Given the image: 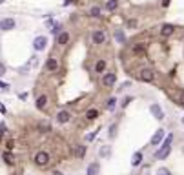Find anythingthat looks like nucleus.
Segmentation results:
<instances>
[{
	"instance_id": "36",
	"label": "nucleus",
	"mask_w": 184,
	"mask_h": 175,
	"mask_svg": "<svg viewBox=\"0 0 184 175\" xmlns=\"http://www.w3.org/2000/svg\"><path fill=\"white\" fill-rule=\"evenodd\" d=\"M0 113H6V106L4 104H0Z\"/></svg>"
},
{
	"instance_id": "19",
	"label": "nucleus",
	"mask_w": 184,
	"mask_h": 175,
	"mask_svg": "<svg viewBox=\"0 0 184 175\" xmlns=\"http://www.w3.org/2000/svg\"><path fill=\"white\" fill-rule=\"evenodd\" d=\"M115 39H117L119 44H124V42H126V35H124L122 29H117V31H115Z\"/></svg>"
},
{
	"instance_id": "38",
	"label": "nucleus",
	"mask_w": 184,
	"mask_h": 175,
	"mask_svg": "<svg viewBox=\"0 0 184 175\" xmlns=\"http://www.w3.org/2000/svg\"><path fill=\"white\" fill-rule=\"evenodd\" d=\"M71 2H73V0H64V6H69Z\"/></svg>"
},
{
	"instance_id": "39",
	"label": "nucleus",
	"mask_w": 184,
	"mask_h": 175,
	"mask_svg": "<svg viewBox=\"0 0 184 175\" xmlns=\"http://www.w3.org/2000/svg\"><path fill=\"white\" fill-rule=\"evenodd\" d=\"M53 175H62L60 172H53Z\"/></svg>"
},
{
	"instance_id": "15",
	"label": "nucleus",
	"mask_w": 184,
	"mask_h": 175,
	"mask_svg": "<svg viewBox=\"0 0 184 175\" xmlns=\"http://www.w3.org/2000/svg\"><path fill=\"white\" fill-rule=\"evenodd\" d=\"M35 106H37V110H44V108L47 106V95H40V97L37 98Z\"/></svg>"
},
{
	"instance_id": "31",
	"label": "nucleus",
	"mask_w": 184,
	"mask_h": 175,
	"mask_svg": "<svg viewBox=\"0 0 184 175\" xmlns=\"http://www.w3.org/2000/svg\"><path fill=\"white\" fill-rule=\"evenodd\" d=\"M0 90H2V91H9V84H6V82L0 80Z\"/></svg>"
},
{
	"instance_id": "7",
	"label": "nucleus",
	"mask_w": 184,
	"mask_h": 175,
	"mask_svg": "<svg viewBox=\"0 0 184 175\" xmlns=\"http://www.w3.org/2000/svg\"><path fill=\"white\" fill-rule=\"evenodd\" d=\"M149 111H151V115L155 117L157 120H162V119H164V111L161 110V106H159V104H151V106H149Z\"/></svg>"
},
{
	"instance_id": "3",
	"label": "nucleus",
	"mask_w": 184,
	"mask_h": 175,
	"mask_svg": "<svg viewBox=\"0 0 184 175\" xmlns=\"http://www.w3.org/2000/svg\"><path fill=\"white\" fill-rule=\"evenodd\" d=\"M46 48H47V39L46 37H37L33 40V49L35 51H44Z\"/></svg>"
},
{
	"instance_id": "35",
	"label": "nucleus",
	"mask_w": 184,
	"mask_h": 175,
	"mask_svg": "<svg viewBox=\"0 0 184 175\" xmlns=\"http://www.w3.org/2000/svg\"><path fill=\"white\" fill-rule=\"evenodd\" d=\"M170 2H171V0H162V6H164V7H168V6H170Z\"/></svg>"
},
{
	"instance_id": "22",
	"label": "nucleus",
	"mask_w": 184,
	"mask_h": 175,
	"mask_svg": "<svg viewBox=\"0 0 184 175\" xmlns=\"http://www.w3.org/2000/svg\"><path fill=\"white\" fill-rule=\"evenodd\" d=\"M2 159H4V162H6V164H9V166H11V164H15V159H13V155H11L9 152H6V153L2 155Z\"/></svg>"
},
{
	"instance_id": "9",
	"label": "nucleus",
	"mask_w": 184,
	"mask_h": 175,
	"mask_svg": "<svg viewBox=\"0 0 184 175\" xmlns=\"http://www.w3.org/2000/svg\"><path fill=\"white\" fill-rule=\"evenodd\" d=\"M100 173V164L99 162H91L86 170V175H99Z\"/></svg>"
},
{
	"instance_id": "26",
	"label": "nucleus",
	"mask_w": 184,
	"mask_h": 175,
	"mask_svg": "<svg viewBox=\"0 0 184 175\" xmlns=\"http://www.w3.org/2000/svg\"><path fill=\"white\" fill-rule=\"evenodd\" d=\"M89 15H91V17H100V7H99V6H93V7L89 9Z\"/></svg>"
},
{
	"instance_id": "23",
	"label": "nucleus",
	"mask_w": 184,
	"mask_h": 175,
	"mask_svg": "<svg viewBox=\"0 0 184 175\" xmlns=\"http://www.w3.org/2000/svg\"><path fill=\"white\" fill-rule=\"evenodd\" d=\"M104 69H106V60H99L95 64V71L97 73H104Z\"/></svg>"
},
{
	"instance_id": "30",
	"label": "nucleus",
	"mask_w": 184,
	"mask_h": 175,
	"mask_svg": "<svg viewBox=\"0 0 184 175\" xmlns=\"http://www.w3.org/2000/svg\"><path fill=\"white\" fill-rule=\"evenodd\" d=\"M95 137H97V131H91V133H88V135H86V142H91Z\"/></svg>"
},
{
	"instance_id": "32",
	"label": "nucleus",
	"mask_w": 184,
	"mask_h": 175,
	"mask_svg": "<svg viewBox=\"0 0 184 175\" xmlns=\"http://www.w3.org/2000/svg\"><path fill=\"white\" fill-rule=\"evenodd\" d=\"M131 100H133V98H131V97H126V98H124V100H122V102H121V106H122V108H126V106H128V104H129Z\"/></svg>"
},
{
	"instance_id": "5",
	"label": "nucleus",
	"mask_w": 184,
	"mask_h": 175,
	"mask_svg": "<svg viewBox=\"0 0 184 175\" xmlns=\"http://www.w3.org/2000/svg\"><path fill=\"white\" fill-rule=\"evenodd\" d=\"M15 26H17V22L13 19L0 20V31H11V29H15Z\"/></svg>"
},
{
	"instance_id": "34",
	"label": "nucleus",
	"mask_w": 184,
	"mask_h": 175,
	"mask_svg": "<svg viewBox=\"0 0 184 175\" xmlns=\"http://www.w3.org/2000/svg\"><path fill=\"white\" fill-rule=\"evenodd\" d=\"M6 146H7V150H11V148H13V140H11V139H9V140H7V142H6Z\"/></svg>"
},
{
	"instance_id": "21",
	"label": "nucleus",
	"mask_w": 184,
	"mask_h": 175,
	"mask_svg": "<svg viewBox=\"0 0 184 175\" xmlns=\"http://www.w3.org/2000/svg\"><path fill=\"white\" fill-rule=\"evenodd\" d=\"M117 7H119V2H117V0H108V2H106V9H108V11H115Z\"/></svg>"
},
{
	"instance_id": "10",
	"label": "nucleus",
	"mask_w": 184,
	"mask_h": 175,
	"mask_svg": "<svg viewBox=\"0 0 184 175\" xmlns=\"http://www.w3.org/2000/svg\"><path fill=\"white\" fill-rule=\"evenodd\" d=\"M69 42V33L67 31H60L59 35H57V44L59 46H66Z\"/></svg>"
},
{
	"instance_id": "42",
	"label": "nucleus",
	"mask_w": 184,
	"mask_h": 175,
	"mask_svg": "<svg viewBox=\"0 0 184 175\" xmlns=\"http://www.w3.org/2000/svg\"><path fill=\"white\" fill-rule=\"evenodd\" d=\"M182 122H184V117H182Z\"/></svg>"
},
{
	"instance_id": "18",
	"label": "nucleus",
	"mask_w": 184,
	"mask_h": 175,
	"mask_svg": "<svg viewBox=\"0 0 184 175\" xmlns=\"http://www.w3.org/2000/svg\"><path fill=\"white\" fill-rule=\"evenodd\" d=\"M86 119H88V120H95V119H99V110H95V108L88 110V111H86Z\"/></svg>"
},
{
	"instance_id": "4",
	"label": "nucleus",
	"mask_w": 184,
	"mask_h": 175,
	"mask_svg": "<svg viewBox=\"0 0 184 175\" xmlns=\"http://www.w3.org/2000/svg\"><path fill=\"white\" fill-rule=\"evenodd\" d=\"M47 162H49V153L47 152H39L35 155V164L37 166H46Z\"/></svg>"
},
{
	"instance_id": "24",
	"label": "nucleus",
	"mask_w": 184,
	"mask_h": 175,
	"mask_svg": "<svg viewBox=\"0 0 184 175\" xmlns=\"http://www.w3.org/2000/svg\"><path fill=\"white\" fill-rule=\"evenodd\" d=\"M106 106H108V110H109V111H113V110H115V106H117V98L109 97V98H108V102H106Z\"/></svg>"
},
{
	"instance_id": "29",
	"label": "nucleus",
	"mask_w": 184,
	"mask_h": 175,
	"mask_svg": "<svg viewBox=\"0 0 184 175\" xmlns=\"http://www.w3.org/2000/svg\"><path fill=\"white\" fill-rule=\"evenodd\" d=\"M157 175H171V173H170L168 168H159V170H157Z\"/></svg>"
},
{
	"instance_id": "37",
	"label": "nucleus",
	"mask_w": 184,
	"mask_h": 175,
	"mask_svg": "<svg viewBox=\"0 0 184 175\" xmlns=\"http://www.w3.org/2000/svg\"><path fill=\"white\" fill-rule=\"evenodd\" d=\"M26 97H27V93H18V98H22V100H24Z\"/></svg>"
},
{
	"instance_id": "17",
	"label": "nucleus",
	"mask_w": 184,
	"mask_h": 175,
	"mask_svg": "<svg viewBox=\"0 0 184 175\" xmlns=\"http://www.w3.org/2000/svg\"><path fill=\"white\" fill-rule=\"evenodd\" d=\"M117 128H119V124H117V122H113V124H111V126L108 128V137H109L111 140H113V139L117 137Z\"/></svg>"
},
{
	"instance_id": "1",
	"label": "nucleus",
	"mask_w": 184,
	"mask_h": 175,
	"mask_svg": "<svg viewBox=\"0 0 184 175\" xmlns=\"http://www.w3.org/2000/svg\"><path fill=\"white\" fill-rule=\"evenodd\" d=\"M171 140H173V135H168L166 139H164L162 148L155 153V157H157V159H166V157L170 155V152H171Z\"/></svg>"
},
{
	"instance_id": "28",
	"label": "nucleus",
	"mask_w": 184,
	"mask_h": 175,
	"mask_svg": "<svg viewBox=\"0 0 184 175\" xmlns=\"http://www.w3.org/2000/svg\"><path fill=\"white\" fill-rule=\"evenodd\" d=\"M60 29H62L60 24H55V26L51 27V33H53V35H59V33H60Z\"/></svg>"
},
{
	"instance_id": "2",
	"label": "nucleus",
	"mask_w": 184,
	"mask_h": 175,
	"mask_svg": "<svg viewBox=\"0 0 184 175\" xmlns=\"http://www.w3.org/2000/svg\"><path fill=\"white\" fill-rule=\"evenodd\" d=\"M139 78L144 80V82H151V80L155 78V73H153V69H149V68H142V69L139 71Z\"/></svg>"
},
{
	"instance_id": "8",
	"label": "nucleus",
	"mask_w": 184,
	"mask_h": 175,
	"mask_svg": "<svg viewBox=\"0 0 184 175\" xmlns=\"http://www.w3.org/2000/svg\"><path fill=\"white\" fill-rule=\"evenodd\" d=\"M162 140H164V130L161 128V130L155 131V135L151 137V146H159Z\"/></svg>"
},
{
	"instance_id": "12",
	"label": "nucleus",
	"mask_w": 184,
	"mask_h": 175,
	"mask_svg": "<svg viewBox=\"0 0 184 175\" xmlns=\"http://www.w3.org/2000/svg\"><path fill=\"white\" fill-rule=\"evenodd\" d=\"M91 39H93L95 44H104V42H106V33H104V31H95Z\"/></svg>"
},
{
	"instance_id": "33",
	"label": "nucleus",
	"mask_w": 184,
	"mask_h": 175,
	"mask_svg": "<svg viewBox=\"0 0 184 175\" xmlns=\"http://www.w3.org/2000/svg\"><path fill=\"white\" fill-rule=\"evenodd\" d=\"M4 75H6V66L0 62V77H4Z\"/></svg>"
},
{
	"instance_id": "13",
	"label": "nucleus",
	"mask_w": 184,
	"mask_h": 175,
	"mask_svg": "<svg viewBox=\"0 0 184 175\" xmlns=\"http://www.w3.org/2000/svg\"><path fill=\"white\" fill-rule=\"evenodd\" d=\"M46 68H47V71H57V69H59V62H57V58L49 57L47 58V62H46Z\"/></svg>"
},
{
	"instance_id": "25",
	"label": "nucleus",
	"mask_w": 184,
	"mask_h": 175,
	"mask_svg": "<svg viewBox=\"0 0 184 175\" xmlns=\"http://www.w3.org/2000/svg\"><path fill=\"white\" fill-rule=\"evenodd\" d=\"M144 51H146V44H137L133 48V53H137V55H142Z\"/></svg>"
},
{
	"instance_id": "20",
	"label": "nucleus",
	"mask_w": 184,
	"mask_h": 175,
	"mask_svg": "<svg viewBox=\"0 0 184 175\" xmlns=\"http://www.w3.org/2000/svg\"><path fill=\"white\" fill-rule=\"evenodd\" d=\"M75 155L79 157V159H82V157L86 155V146H84V144H79V146L75 148Z\"/></svg>"
},
{
	"instance_id": "11",
	"label": "nucleus",
	"mask_w": 184,
	"mask_h": 175,
	"mask_svg": "<svg viewBox=\"0 0 184 175\" xmlns=\"http://www.w3.org/2000/svg\"><path fill=\"white\" fill-rule=\"evenodd\" d=\"M57 120H59L60 124H66V122L71 120V113L66 111V110H62V111H59V115H57Z\"/></svg>"
},
{
	"instance_id": "16",
	"label": "nucleus",
	"mask_w": 184,
	"mask_h": 175,
	"mask_svg": "<svg viewBox=\"0 0 184 175\" xmlns=\"http://www.w3.org/2000/svg\"><path fill=\"white\" fill-rule=\"evenodd\" d=\"M141 162H142V153H141V152H135L133 157H131V166H141Z\"/></svg>"
},
{
	"instance_id": "41",
	"label": "nucleus",
	"mask_w": 184,
	"mask_h": 175,
	"mask_svg": "<svg viewBox=\"0 0 184 175\" xmlns=\"http://www.w3.org/2000/svg\"><path fill=\"white\" fill-rule=\"evenodd\" d=\"M4 2H6V0H0V4H4Z\"/></svg>"
},
{
	"instance_id": "14",
	"label": "nucleus",
	"mask_w": 184,
	"mask_h": 175,
	"mask_svg": "<svg viewBox=\"0 0 184 175\" xmlns=\"http://www.w3.org/2000/svg\"><path fill=\"white\" fill-rule=\"evenodd\" d=\"M173 31H175V27L171 24H164L162 29H161V35L162 37H170V35H173Z\"/></svg>"
},
{
	"instance_id": "40",
	"label": "nucleus",
	"mask_w": 184,
	"mask_h": 175,
	"mask_svg": "<svg viewBox=\"0 0 184 175\" xmlns=\"http://www.w3.org/2000/svg\"><path fill=\"white\" fill-rule=\"evenodd\" d=\"M181 104H184V95H182V97H181Z\"/></svg>"
},
{
	"instance_id": "27",
	"label": "nucleus",
	"mask_w": 184,
	"mask_h": 175,
	"mask_svg": "<svg viewBox=\"0 0 184 175\" xmlns=\"http://www.w3.org/2000/svg\"><path fill=\"white\" fill-rule=\"evenodd\" d=\"M108 155H111V148L109 146H102L100 148V157H108Z\"/></svg>"
},
{
	"instance_id": "6",
	"label": "nucleus",
	"mask_w": 184,
	"mask_h": 175,
	"mask_svg": "<svg viewBox=\"0 0 184 175\" xmlns=\"http://www.w3.org/2000/svg\"><path fill=\"white\" fill-rule=\"evenodd\" d=\"M115 82H117V75H115V73H111V71H109V73H106V75L102 77V86H104V88H111Z\"/></svg>"
}]
</instances>
